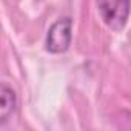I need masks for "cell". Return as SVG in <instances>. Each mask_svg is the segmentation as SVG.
I'll list each match as a JSON object with an SVG mask.
<instances>
[{
    "label": "cell",
    "instance_id": "obj_3",
    "mask_svg": "<svg viewBox=\"0 0 131 131\" xmlns=\"http://www.w3.org/2000/svg\"><path fill=\"white\" fill-rule=\"evenodd\" d=\"M17 108V96L13 88L8 85H2L0 88V123H5Z\"/></svg>",
    "mask_w": 131,
    "mask_h": 131
},
{
    "label": "cell",
    "instance_id": "obj_2",
    "mask_svg": "<svg viewBox=\"0 0 131 131\" xmlns=\"http://www.w3.org/2000/svg\"><path fill=\"white\" fill-rule=\"evenodd\" d=\"M73 40V20L63 17L51 25L46 34V49L52 54L65 52Z\"/></svg>",
    "mask_w": 131,
    "mask_h": 131
},
{
    "label": "cell",
    "instance_id": "obj_1",
    "mask_svg": "<svg viewBox=\"0 0 131 131\" xmlns=\"http://www.w3.org/2000/svg\"><path fill=\"white\" fill-rule=\"evenodd\" d=\"M97 9L100 19L110 29L120 31L128 22L131 2L129 0H97Z\"/></svg>",
    "mask_w": 131,
    "mask_h": 131
}]
</instances>
